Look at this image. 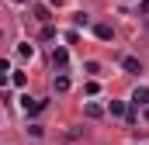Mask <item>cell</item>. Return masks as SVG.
<instances>
[{"instance_id":"6da1fadb","label":"cell","mask_w":149,"mask_h":145,"mask_svg":"<svg viewBox=\"0 0 149 145\" xmlns=\"http://www.w3.org/2000/svg\"><path fill=\"white\" fill-rule=\"evenodd\" d=\"M21 107H24V114H38V110L45 107V100H35V97L24 93V97H21Z\"/></svg>"},{"instance_id":"7a4b0ae2","label":"cell","mask_w":149,"mask_h":145,"mask_svg":"<svg viewBox=\"0 0 149 145\" xmlns=\"http://www.w3.org/2000/svg\"><path fill=\"white\" fill-rule=\"evenodd\" d=\"M132 104H135V107H139V104L146 107V104H149V86H139V90L132 93Z\"/></svg>"},{"instance_id":"3957f363","label":"cell","mask_w":149,"mask_h":145,"mask_svg":"<svg viewBox=\"0 0 149 145\" xmlns=\"http://www.w3.org/2000/svg\"><path fill=\"white\" fill-rule=\"evenodd\" d=\"M94 35L101 38V41H111V38H114V31H111V24H97V28H94Z\"/></svg>"},{"instance_id":"277c9868","label":"cell","mask_w":149,"mask_h":145,"mask_svg":"<svg viewBox=\"0 0 149 145\" xmlns=\"http://www.w3.org/2000/svg\"><path fill=\"white\" fill-rule=\"evenodd\" d=\"M66 62H70V55H66V48H56V52H52V66H59V69H63Z\"/></svg>"},{"instance_id":"5b68a950","label":"cell","mask_w":149,"mask_h":145,"mask_svg":"<svg viewBox=\"0 0 149 145\" xmlns=\"http://www.w3.org/2000/svg\"><path fill=\"white\" fill-rule=\"evenodd\" d=\"M17 55H21V59H31V55H35V45L21 41V45H17Z\"/></svg>"},{"instance_id":"8992f818","label":"cell","mask_w":149,"mask_h":145,"mask_svg":"<svg viewBox=\"0 0 149 145\" xmlns=\"http://www.w3.org/2000/svg\"><path fill=\"white\" fill-rule=\"evenodd\" d=\"M121 66H125L128 72H139V59H135V55H125V59H121Z\"/></svg>"},{"instance_id":"52a82bcc","label":"cell","mask_w":149,"mask_h":145,"mask_svg":"<svg viewBox=\"0 0 149 145\" xmlns=\"http://www.w3.org/2000/svg\"><path fill=\"white\" fill-rule=\"evenodd\" d=\"M52 86H56L59 93H66V90H70V79H66V76H56V79H52Z\"/></svg>"},{"instance_id":"ba28073f","label":"cell","mask_w":149,"mask_h":145,"mask_svg":"<svg viewBox=\"0 0 149 145\" xmlns=\"http://www.w3.org/2000/svg\"><path fill=\"white\" fill-rule=\"evenodd\" d=\"M87 117H101V114H104V107H101V104H87Z\"/></svg>"},{"instance_id":"9c48e42d","label":"cell","mask_w":149,"mask_h":145,"mask_svg":"<svg viewBox=\"0 0 149 145\" xmlns=\"http://www.w3.org/2000/svg\"><path fill=\"white\" fill-rule=\"evenodd\" d=\"M10 83H14V86H24L28 76H24V72H10Z\"/></svg>"},{"instance_id":"30bf717a","label":"cell","mask_w":149,"mask_h":145,"mask_svg":"<svg viewBox=\"0 0 149 145\" xmlns=\"http://www.w3.org/2000/svg\"><path fill=\"white\" fill-rule=\"evenodd\" d=\"M35 17H38V21H49V7L38 3V7H35Z\"/></svg>"},{"instance_id":"8fae6325","label":"cell","mask_w":149,"mask_h":145,"mask_svg":"<svg viewBox=\"0 0 149 145\" xmlns=\"http://www.w3.org/2000/svg\"><path fill=\"white\" fill-rule=\"evenodd\" d=\"M42 38H45V41H49V38H56V28H52V24H45V28H42Z\"/></svg>"},{"instance_id":"7c38bea8","label":"cell","mask_w":149,"mask_h":145,"mask_svg":"<svg viewBox=\"0 0 149 145\" xmlns=\"http://www.w3.org/2000/svg\"><path fill=\"white\" fill-rule=\"evenodd\" d=\"M111 114H125V104L121 100H111Z\"/></svg>"},{"instance_id":"4fadbf2b","label":"cell","mask_w":149,"mask_h":145,"mask_svg":"<svg viewBox=\"0 0 149 145\" xmlns=\"http://www.w3.org/2000/svg\"><path fill=\"white\" fill-rule=\"evenodd\" d=\"M139 14H149V0H142V3H139Z\"/></svg>"},{"instance_id":"5bb4252c","label":"cell","mask_w":149,"mask_h":145,"mask_svg":"<svg viewBox=\"0 0 149 145\" xmlns=\"http://www.w3.org/2000/svg\"><path fill=\"white\" fill-rule=\"evenodd\" d=\"M49 3H56V7H59V3H63V0H49Z\"/></svg>"},{"instance_id":"9a60e30c","label":"cell","mask_w":149,"mask_h":145,"mask_svg":"<svg viewBox=\"0 0 149 145\" xmlns=\"http://www.w3.org/2000/svg\"><path fill=\"white\" fill-rule=\"evenodd\" d=\"M146 121H149V107H146Z\"/></svg>"},{"instance_id":"2e32d148","label":"cell","mask_w":149,"mask_h":145,"mask_svg":"<svg viewBox=\"0 0 149 145\" xmlns=\"http://www.w3.org/2000/svg\"><path fill=\"white\" fill-rule=\"evenodd\" d=\"M17 3H24V0H17Z\"/></svg>"}]
</instances>
